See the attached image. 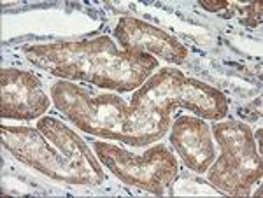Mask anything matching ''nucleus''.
<instances>
[{
    "mask_svg": "<svg viewBox=\"0 0 263 198\" xmlns=\"http://www.w3.org/2000/svg\"><path fill=\"white\" fill-rule=\"evenodd\" d=\"M171 126V142L184 165L197 174L207 172L216 160L211 126L195 116H177Z\"/></svg>",
    "mask_w": 263,
    "mask_h": 198,
    "instance_id": "9",
    "label": "nucleus"
},
{
    "mask_svg": "<svg viewBox=\"0 0 263 198\" xmlns=\"http://www.w3.org/2000/svg\"><path fill=\"white\" fill-rule=\"evenodd\" d=\"M114 39L128 53H149L176 65L188 62V48L171 33L142 19L123 16L114 28Z\"/></svg>",
    "mask_w": 263,
    "mask_h": 198,
    "instance_id": "7",
    "label": "nucleus"
},
{
    "mask_svg": "<svg viewBox=\"0 0 263 198\" xmlns=\"http://www.w3.org/2000/svg\"><path fill=\"white\" fill-rule=\"evenodd\" d=\"M221 154L207 168L209 183L227 195L244 196L263 175L261 153L253 132L242 121H223L211 126Z\"/></svg>",
    "mask_w": 263,
    "mask_h": 198,
    "instance_id": "5",
    "label": "nucleus"
},
{
    "mask_svg": "<svg viewBox=\"0 0 263 198\" xmlns=\"http://www.w3.org/2000/svg\"><path fill=\"white\" fill-rule=\"evenodd\" d=\"M233 9L240 11V14L244 16L242 23L248 25V27H256L258 23H261V4L260 2H251L249 6L246 7H239V6H233Z\"/></svg>",
    "mask_w": 263,
    "mask_h": 198,
    "instance_id": "10",
    "label": "nucleus"
},
{
    "mask_svg": "<svg viewBox=\"0 0 263 198\" xmlns=\"http://www.w3.org/2000/svg\"><path fill=\"white\" fill-rule=\"evenodd\" d=\"M0 88H2V102H0L2 117L30 121L48 112V95L42 90L39 79L27 70L2 69Z\"/></svg>",
    "mask_w": 263,
    "mask_h": 198,
    "instance_id": "8",
    "label": "nucleus"
},
{
    "mask_svg": "<svg viewBox=\"0 0 263 198\" xmlns=\"http://www.w3.org/2000/svg\"><path fill=\"white\" fill-rule=\"evenodd\" d=\"M91 144L99 162L118 179L153 195H163L179 175V163L163 144L149 147L144 154H134L107 142L97 141Z\"/></svg>",
    "mask_w": 263,
    "mask_h": 198,
    "instance_id": "6",
    "label": "nucleus"
},
{
    "mask_svg": "<svg viewBox=\"0 0 263 198\" xmlns=\"http://www.w3.org/2000/svg\"><path fill=\"white\" fill-rule=\"evenodd\" d=\"M130 105L172 114V109L184 107L205 120H221L228 114V98L216 86L188 77L176 69H162L147 77L134 91Z\"/></svg>",
    "mask_w": 263,
    "mask_h": 198,
    "instance_id": "4",
    "label": "nucleus"
},
{
    "mask_svg": "<svg viewBox=\"0 0 263 198\" xmlns=\"http://www.w3.org/2000/svg\"><path fill=\"white\" fill-rule=\"evenodd\" d=\"M23 51L28 62L53 75L118 90L121 93L139 90L160 65L158 58L153 54L128 53L105 35L27 46Z\"/></svg>",
    "mask_w": 263,
    "mask_h": 198,
    "instance_id": "1",
    "label": "nucleus"
},
{
    "mask_svg": "<svg viewBox=\"0 0 263 198\" xmlns=\"http://www.w3.org/2000/svg\"><path fill=\"white\" fill-rule=\"evenodd\" d=\"M51 100L83 132L134 147L158 142L172 125V114L153 109H135L121 96L93 93L70 81L51 86Z\"/></svg>",
    "mask_w": 263,
    "mask_h": 198,
    "instance_id": "2",
    "label": "nucleus"
},
{
    "mask_svg": "<svg viewBox=\"0 0 263 198\" xmlns=\"http://www.w3.org/2000/svg\"><path fill=\"white\" fill-rule=\"evenodd\" d=\"M202 9L209 12H223L224 9H230V2L228 0H198Z\"/></svg>",
    "mask_w": 263,
    "mask_h": 198,
    "instance_id": "11",
    "label": "nucleus"
},
{
    "mask_svg": "<svg viewBox=\"0 0 263 198\" xmlns=\"http://www.w3.org/2000/svg\"><path fill=\"white\" fill-rule=\"evenodd\" d=\"M2 146L20 162L70 186H100L105 181L100 162L74 130L44 116L30 126H2Z\"/></svg>",
    "mask_w": 263,
    "mask_h": 198,
    "instance_id": "3",
    "label": "nucleus"
}]
</instances>
